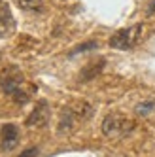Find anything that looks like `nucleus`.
I'll return each instance as SVG.
<instances>
[{
  "label": "nucleus",
  "mask_w": 155,
  "mask_h": 157,
  "mask_svg": "<svg viewBox=\"0 0 155 157\" xmlns=\"http://www.w3.org/2000/svg\"><path fill=\"white\" fill-rule=\"evenodd\" d=\"M132 129H134V123L130 119H127V117H123L121 114H110L102 121V132L110 138L125 136V134H129Z\"/></svg>",
  "instance_id": "nucleus-2"
},
{
  "label": "nucleus",
  "mask_w": 155,
  "mask_h": 157,
  "mask_svg": "<svg viewBox=\"0 0 155 157\" xmlns=\"http://www.w3.org/2000/svg\"><path fill=\"white\" fill-rule=\"evenodd\" d=\"M19 144V129L13 125V123H6L0 131V146H2L4 151L13 150Z\"/></svg>",
  "instance_id": "nucleus-4"
},
{
  "label": "nucleus",
  "mask_w": 155,
  "mask_h": 157,
  "mask_svg": "<svg viewBox=\"0 0 155 157\" xmlns=\"http://www.w3.org/2000/svg\"><path fill=\"white\" fill-rule=\"evenodd\" d=\"M49 121V106L46 100H40L36 108L32 110V114L27 117V125L28 127H43Z\"/></svg>",
  "instance_id": "nucleus-5"
},
{
  "label": "nucleus",
  "mask_w": 155,
  "mask_h": 157,
  "mask_svg": "<svg viewBox=\"0 0 155 157\" xmlns=\"http://www.w3.org/2000/svg\"><path fill=\"white\" fill-rule=\"evenodd\" d=\"M95 48H96V42H87V44H81L80 48H76V49L72 51V55L80 53V51H87V49H95Z\"/></svg>",
  "instance_id": "nucleus-10"
},
{
  "label": "nucleus",
  "mask_w": 155,
  "mask_h": 157,
  "mask_svg": "<svg viewBox=\"0 0 155 157\" xmlns=\"http://www.w3.org/2000/svg\"><path fill=\"white\" fill-rule=\"evenodd\" d=\"M142 29H144V25L138 23V25H134V27L117 30L115 34L110 38V46H112L114 49H130L132 46H136V42L140 40Z\"/></svg>",
  "instance_id": "nucleus-3"
},
{
  "label": "nucleus",
  "mask_w": 155,
  "mask_h": 157,
  "mask_svg": "<svg viewBox=\"0 0 155 157\" xmlns=\"http://www.w3.org/2000/svg\"><path fill=\"white\" fill-rule=\"evenodd\" d=\"M102 66H104V59H98V61H93V63H89L85 66V68L81 70V74H80V80L81 82H87V80H93V78L102 70Z\"/></svg>",
  "instance_id": "nucleus-7"
},
{
  "label": "nucleus",
  "mask_w": 155,
  "mask_h": 157,
  "mask_svg": "<svg viewBox=\"0 0 155 157\" xmlns=\"http://www.w3.org/2000/svg\"><path fill=\"white\" fill-rule=\"evenodd\" d=\"M17 4L21 10H27V12H38L42 10L43 0H17Z\"/></svg>",
  "instance_id": "nucleus-9"
},
{
  "label": "nucleus",
  "mask_w": 155,
  "mask_h": 157,
  "mask_svg": "<svg viewBox=\"0 0 155 157\" xmlns=\"http://www.w3.org/2000/svg\"><path fill=\"white\" fill-rule=\"evenodd\" d=\"M0 87H2V91L12 97L17 104L28 102L30 93H32V91H27L25 89L23 74H21V70L15 68V66H9V68H6L0 74Z\"/></svg>",
  "instance_id": "nucleus-1"
},
{
  "label": "nucleus",
  "mask_w": 155,
  "mask_h": 157,
  "mask_svg": "<svg viewBox=\"0 0 155 157\" xmlns=\"http://www.w3.org/2000/svg\"><path fill=\"white\" fill-rule=\"evenodd\" d=\"M149 110H153V102H146V104H138V108H136V112L140 116H144V114H148Z\"/></svg>",
  "instance_id": "nucleus-11"
},
{
  "label": "nucleus",
  "mask_w": 155,
  "mask_h": 157,
  "mask_svg": "<svg viewBox=\"0 0 155 157\" xmlns=\"http://www.w3.org/2000/svg\"><path fill=\"white\" fill-rule=\"evenodd\" d=\"M76 112L72 108H64L62 114H61V121H59V132H64V131H70L72 129V123L76 119Z\"/></svg>",
  "instance_id": "nucleus-8"
},
{
  "label": "nucleus",
  "mask_w": 155,
  "mask_h": 157,
  "mask_svg": "<svg viewBox=\"0 0 155 157\" xmlns=\"http://www.w3.org/2000/svg\"><path fill=\"white\" fill-rule=\"evenodd\" d=\"M15 29V21L12 17L8 4H0V36H8L12 34Z\"/></svg>",
  "instance_id": "nucleus-6"
},
{
  "label": "nucleus",
  "mask_w": 155,
  "mask_h": 157,
  "mask_svg": "<svg viewBox=\"0 0 155 157\" xmlns=\"http://www.w3.org/2000/svg\"><path fill=\"white\" fill-rule=\"evenodd\" d=\"M38 155V148H28L27 151H23L19 157H36Z\"/></svg>",
  "instance_id": "nucleus-12"
}]
</instances>
